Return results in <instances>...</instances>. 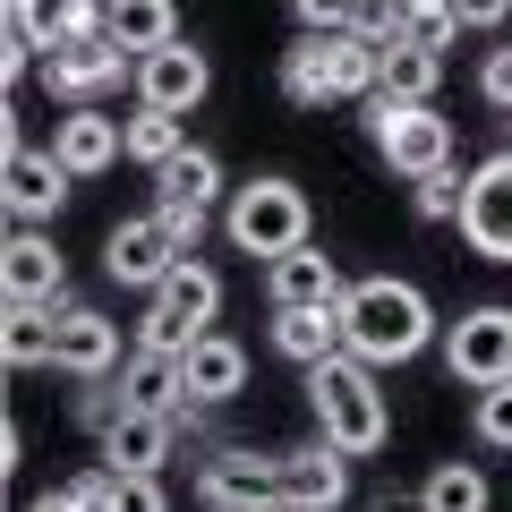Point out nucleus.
I'll return each instance as SVG.
<instances>
[{
  "mask_svg": "<svg viewBox=\"0 0 512 512\" xmlns=\"http://www.w3.org/2000/svg\"><path fill=\"white\" fill-rule=\"evenodd\" d=\"M52 367H60V376H77V384L111 376V367H120V325H111L103 308H60V333H52Z\"/></svg>",
  "mask_w": 512,
  "mask_h": 512,
  "instance_id": "dca6fc26",
  "label": "nucleus"
},
{
  "mask_svg": "<svg viewBox=\"0 0 512 512\" xmlns=\"http://www.w3.org/2000/svg\"><path fill=\"white\" fill-rule=\"evenodd\" d=\"M487 504H495V487L478 461H436L419 487V512H487Z\"/></svg>",
  "mask_w": 512,
  "mask_h": 512,
  "instance_id": "393cba45",
  "label": "nucleus"
},
{
  "mask_svg": "<svg viewBox=\"0 0 512 512\" xmlns=\"http://www.w3.org/2000/svg\"><path fill=\"white\" fill-rule=\"evenodd\" d=\"M171 436H180V419H171V410H137V402H128V410H120V419H111L94 444H103L111 470H128V478H163Z\"/></svg>",
  "mask_w": 512,
  "mask_h": 512,
  "instance_id": "2eb2a0df",
  "label": "nucleus"
},
{
  "mask_svg": "<svg viewBox=\"0 0 512 512\" xmlns=\"http://www.w3.org/2000/svg\"><path fill=\"white\" fill-rule=\"evenodd\" d=\"M444 367L461 384H512V308H470L461 325H444Z\"/></svg>",
  "mask_w": 512,
  "mask_h": 512,
  "instance_id": "1a4fd4ad",
  "label": "nucleus"
},
{
  "mask_svg": "<svg viewBox=\"0 0 512 512\" xmlns=\"http://www.w3.org/2000/svg\"><path fill=\"white\" fill-rule=\"evenodd\" d=\"M0 291L18 299V308H69V265H60V248L35 222H18L9 248H0Z\"/></svg>",
  "mask_w": 512,
  "mask_h": 512,
  "instance_id": "9b49d317",
  "label": "nucleus"
},
{
  "mask_svg": "<svg viewBox=\"0 0 512 512\" xmlns=\"http://www.w3.org/2000/svg\"><path fill=\"white\" fill-rule=\"evenodd\" d=\"M461 188H470V171H427V180H410V205H419V222H461Z\"/></svg>",
  "mask_w": 512,
  "mask_h": 512,
  "instance_id": "c756f323",
  "label": "nucleus"
},
{
  "mask_svg": "<svg viewBox=\"0 0 512 512\" xmlns=\"http://www.w3.org/2000/svg\"><path fill=\"white\" fill-rule=\"evenodd\" d=\"M444 86V52H427V43H393L384 52V94L393 103H436Z\"/></svg>",
  "mask_w": 512,
  "mask_h": 512,
  "instance_id": "a878e982",
  "label": "nucleus"
},
{
  "mask_svg": "<svg viewBox=\"0 0 512 512\" xmlns=\"http://www.w3.org/2000/svg\"><path fill=\"white\" fill-rule=\"evenodd\" d=\"M103 35L146 60V52H163V43H180V9H171V0H103Z\"/></svg>",
  "mask_w": 512,
  "mask_h": 512,
  "instance_id": "412c9836",
  "label": "nucleus"
},
{
  "mask_svg": "<svg viewBox=\"0 0 512 512\" xmlns=\"http://www.w3.org/2000/svg\"><path fill=\"white\" fill-rule=\"evenodd\" d=\"M282 94H291L299 111L342 103V94H333V43H325V35H299L291 52H282Z\"/></svg>",
  "mask_w": 512,
  "mask_h": 512,
  "instance_id": "b1692460",
  "label": "nucleus"
},
{
  "mask_svg": "<svg viewBox=\"0 0 512 512\" xmlns=\"http://www.w3.org/2000/svg\"><path fill=\"white\" fill-rule=\"evenodd\" d=\"M222 231H231L239 256H265V265H274V256L308 248V188L282 180V171H265V180L231 188V205H222Z\"/></svg>",
  "mask_w": 512,
  "mask_h": 512,
  "instance_id": "7ed1b4c3",
  "label": "nucleus"
},
{
  "mask_svg": "<svg viewBox=\"0 0 512 512\" xmlns=\"http://www.w3.org/2000/svg\"><path fill=\"white\" fill-rule=\"evenodd\" d=\"M26 512H86V504H77V487H60V495H35Z\"/></svg>",
  "mask_w": 512,
  "mask_h": 512,
  "instance_id": "58836bf2",
  "label": "nucleus"
},
{
  "mask_svg": "<svg viewBox=\"0 0 512 512\" xmlns=\"http://www.w3.org/2000/svg\"><path fill=\"white\" fill-rule=\"evenodd\" d=\"M222 316V274L205 256H180L163 291H146V316H137V350H188L205 342Z\"/></svg>",
  "mask_w": 512,
  "mask_h": 512,
  "instance_id": "20e7f679",
  "label": "nucleus"
},
{
  "mask_svg": "<svg viewBox=\"0 0 512 512\" xmlns=\"http://www.w3.org/2000/svg\"><path fill=\"white\" fill-rule=\"evenodd\" d=\"M197 495H205V512H291L282 453H248V444H222L197 470Z\"/></svg>",
  "mask_w": 512,
  "mask_h": 512,
  "instance_id": "423d86ee",
  "label": "nucleus"
},
{
  "mask_svg": "<svg viewBox=\"0 0 512 512\" xmlns=\"http://www.w3.org/2000/svg\"><path fill=\"white\" fill-rule=\"evenodd\" d=\"M120 69H137V52H120L111 35H86V43L43 52V86H52L60 103H94L103 86H120Z\"/></svg>",
  "mask_w": 512,
  "mask_h": 512,
  "instance_id": "f8f14e48",
  "label": "nucleus"
},
{
  "mask_svg": "<svg viewBox=\"0 0 512 512\" xmlns=\"http://www.w3.org/2000/svg\"><path fill=\"white\" fill-rule=\"evenodd\" d=\"M69 180H77V171L60 163L52 146L9 137V163H0V205H9V222H52L60 205H69Z\"/></svg>",
  "mask_w": 512,
  "mask_h": 512,
  "instance_id": "0eeeda50",
  "label": "nucleus"
},
{
  "mask_svg": "<svg viewBox=\"0 0 512 512\" xmlns=\"http://www.w3.org/2000/svg\"><path fill=\"white\" fill-rule=\"evenodd\" d=\"M205 94H214V60H205L197 43H163V52L137 60V103H154V111H197Z\"/></svg>",
  "mask_w": 512,
  "mask_h": 512,
  "instance_id": "ddd939ff",
  "label": "nucleus"
},
{
  "mask_svg": "<svg viewBox=\"0 0 512 512\" xmlns=\"http://www.w3.org/2000/svg\"><path fill=\"white\" fill-rule=\"evenodd\" d=\"M171 154H188V128H180V111H154V103H137V111H128V163L163 171Z\"/></svg>",
  "mask_w": 512,
  "mask_h": 512,
  "instance_id": "cd10ccee",
  "label": "nucleus"
},
{
  "mask_svg": "<svg viewBox=\"0 0 512 512\" xmlns=\"http://www.w3.org/2000/svg\"><path fill=\"white\" fill-rule=\"evenodd\" d=\"M461 239L487 265H512V154L470 171V188H461Z\"/></svg>",
  "mask_w": 512,
  "mask_h": 512,
  "instance_id": "9d476101",
  "label": "nucleus"
},
{
  "mask_svg": "<svg viewBox=\"0 0 512 512\" xmlns=\"http://www.w3.org/2000/svg\"><path fill=\"white\" fill-rule=\"evenodd\" d=\"M274 350L299 367H325L342 350V308H274Z\"/></svg>",
  "mask_w": 512,
  "mask_h": 512,
  "instance_id": "5701e85b",
  "label": "nucleus"
},
{
  "mask_svg": "<svg viewBox=\"0 0 512 512\" xmlns=\"http://www.w3.org/2000/svg\"><path fill=\"white\" fill-rule=\"evenodd\" d=\"M436 342V308H427L419 282H393V274H367L342 291V350L367 367H402Z\"/></svg>",
  "mask_w": 512,
  "mask_h": 512,
  "instance_id": "f257e3e1",
  "label": "nucleus"
},
{
  "mask_svg": "<svg viewBox=\"0 0 512 512\" xmlns=\"http://www.w3.org/2000/svg\"><path fill=\"white\" fill-rule=\"evenodd\" d=\"M154 197H188V205H214V197H222V163H214L205 146L171 154V163L154 171Z\"/></svg>",
  "mask_w": 512,
  "mask_h": 512,
  "instance_id": "c85d7f7f",
  "label": "nucleus"
},
{
  "mask_svg": "<svg viewBox=\"0 0 512 512\" xmlns=\"http://www.w3.org/2000/svg\"><path fill=\"white\" fill-rule=\"evenodd\" d=\"M478 94H487L495 111H512V43H504V52H487V60H478Z\"/></svg>",
  "mask_w": 512,
  "mask_h": 512,
  "instance_id": "e433bc0d",
  "label": "nucleus"
},
{
  "mask_svg": "<svg viewBox=\"0 0 512 512\" xmlns=\"http://www.w3.org/2000/svg\"><path fill=\"white\" fill-rule=\"evenodd\" d=\"M52 333H60V308H18L9 299V325H0V350H9V367H52Z\"/></svg>",
  "mask_w": 512,
  "mask_h": 512,
  "instance_id": "bb28decb",
  "label": "nucleus"
},
{
  "mask_svg": "<svg viewBox=\"0 0 512 512\" xmlns=\"http://www.w3.org/2000/svg\"><path fill=\"white\" fill-rule=\"evenodd\" d=\"M504 128H512V120H504ZM504 154H512V146H504Z\"/></svg>",
  "mask_w": 512,
  "mask_h": 512,
  "instance_id": "ea45409f",
  "label": "nucleus"
},
{
  "mask_svg": "<svg viewBox=\"0 0 512 512\" xmlns=\"http://www.w3.org/2000/svg\"><path fill=\"white\" fill-rule=\"evenodd\" d=\"M453 35H461L453 0H402V43H427V52H444Z\"/></svg>",
  "mask_w": 512,
  "mask_h": 512,
  "instance_id": "7c9ffc66",
  "label": "nucleus"
},
{
  "mask_svg": "<svg viewBox=\"0 0 512 512\" xmlns=\"http://www.w3.org/2000/svg\"><path fill=\"white\" fill-rule=\"evenodd\" d=\"M180 376H188V402H231L239 384H248V350L231 342V333H205V342H188L180 350Z\"/></svg>",
  "mask_w": 512,
  "mask_h": 512,
  "instance_id": "6ab92c4d",
  "label": "nucleus"
},
{
  "mask_svg": "<svg viewBox=\"0 0 512 512\" xmlns=\"http://www.w3.org/2000/svg\"><path fill=\"white\" fill-rule=\"evenodd\" d=\"M111 512H171V495H163V478H128V470H120V487H111Z\"/></svg>",
  "mask_w": 512,
  "mask_h": 512,
  "instance_id": "c9c22d12",
  "label": "nucleus"
},
{
  "mask_svg": "<svg viewBox=\"0 0 512 512\" xmlns=\"http://www.w3.org/2000/svg\"><path fill=\"white\" fill-rule=\"evenodd\" d=\"M52 154L77 171V180H94V171H111L128 154V120H111L103 103H69L52 120Z\"/></svg>",
  "mask_w": 512,
  "mask_h": 512,
  "instance_id": "4468645a",
  "label": "nucleus"
},
{
  "mask_svg": "<svg viewBox=\"0 0 512 512\" xmlns=\"http://www.w3.org/2000/svg\"><path fill=\"white\" fill-rule=\"evenodd\" d=\"M120 410H128V393H120V384H111V376H94L86 393H77V419H86V436H103V427L120 419Z\"/></svg>",
  "mask_w": 512,
  "mask_h": 512,
  "instance_id": "72a5a7b5",
  "label": "nucleus"
},
{
  "mask_svg": "<svg viewBox=\"0 0 512 512\" xmlns=\"http://www.w3.org/2000/svg\"><path fill=\"white\" fill-rule=\"evenodd\" d=\"M282 495H291V512H333L350 495V453L342 444H299V453H282Z\"/></svg>",
  "mask_w": 512,
  "mask_h": 512,
  "instance_id": "a211bd4d",
  "label": "nucleus"
},
{
  "mask_svg": "<svg viewBox=\"0 0 512 512\" xmlns=\"http://www.w3.org/2000/svg\"><path fill=\"white\" fill-rule=\"evenodd\" d=\"M299 35H350V26L367 18V0H291Z\"/></svg>",
  "mask_w": 512,
  "mask_h": 512,
  "instance_id": "473e14b6",
  "label": "nucleus"
},
{
  "mask_svg": "<svg viewBox=\"0 0 512 512\" xmlns=\"http://www.w3.org/2000/svg\"><path fill=\"white\" fill-rule=\"evenodd\" d=\"M120 393L137 410H171V419H180V402H188L180 350H128V359H120Z\"/></svg>",
  "mask_w": 512,
  "mask_h": 512,
  "instance_id": "4be33fe9",
  "label": "nucleus"
},
{
  "mask_svg": "<svg viewBox=\"0 0 512 512\" xmlns=\"http://www.w3.org/2000/svg\"><path fill=\"white\" fill-rule=\"evenodd\" d=\"M367 137H376V154L402 180H427V171L453 163V120L436 103H393V94H376L367 103Z\"/></svg>",
  "mask_w": 512,
  "mask_h": 512,
  "instance_id": "39448f33",
  "label": "nucleus"
},
{
  "mask_svg": "<svg viewBox=\"0 0 512 512\" xmlns=\"http://www.w3.org/2000/svg\"><path fill=\"white\" fill-rule=\"evenodd\" d=\"M154 214H163V231L180 239L188 256H197V239H205V205H188V197H154Z\"/></svg>",
  "mask_w": 512,
  "mask_h": 512,
  "instance_id": "f704fd0d",
  "label": "nucleus"
},
{
  "mask_svg": "<svg viewBox=\"0 0 512 512\" xmlns=\"http://www.w3.org/2000/svg\"><path fill=\"white\" fill-rule=\"evenodd\" d=\"M453 18L487 35V26H504V18H512V0H453Z\"/></svg>",
  "mask_w": 512,
  "mask_h": 512,
  "instance_id": "4c0bfd02",
  "label": "nucleus"
},
{
  "mask_svg": "<svg viewBox=\"0 0 512 512\" xmlns=\"http://www.w3.org/2000/svg\"><path fill=\"white\" fill-rule=\"evenodd\" d=\"M308 410H316V436L342 444L350 461L384 453V436H393V419H384V393H376V367L350 359V350H333L325 367H308Z\"/></svg>",
  "mask_w": 512,
  "mask_h": 512,
  "instance_id": "f03ea898",
  "label": "nucleus"
},
{
  "mask_svg": "<svg viewBox=\"0 0 512 512\" xmlns=\"http://www.w3.org/2000/svg\"><path fill=\"white\" fill-rule=\"evenodd\" d=\"M180 256H188V248L163 231V214H137V222H111V239H103V274L120 282V291H163Z\"/></svg>",
  "mask_w": 512,
  "mask_h": 512,
  "instance_id": "6e6552de",
  "label": "nucleus"
},
{
  "mask_svg": "<svg viewBox=\"0 0 512 512\" xmlns=\"http://www.w3.org/2000/svg\"><path fill=\"white\" fill-rule=\"evenodd\" d=\"M342 265H333L325 248H291V256H274V265H265V299H274V308H342Z\"/></svg>",
  "mask_w": 512,
  "mask_h": 512,
  "instance_id": "f3484780",
  "label": "nucleus"
},
{
  "mask_svg": "<svg viewBox=\"0 0 512 512\" xmlns=\"http://www.w3.org/2000/svg\"><path fill=\"white\" fill-rule=\"evenodd\" d=\"M9 26H26L43 52H60V43L103 35V0H9Z\"/></svg>",
  "mask_w": 512,
  "mask_h": 512,
  "instance_id": "aec40b11",
  "label": "nucleus"
},
{
  "mask_svg": "<svg viewBox=\"0 0 512 512\" xmlns=\"http://www.w3.org/2000/svg\"><path fill=\"white\" fill-rule=\"evenodd\" d=\"M470 427H478V444H495V453H512V384H487L470 402Z\"/></svg>",
  "mask_w": 512,
  "mask_h": 512,
  "instance_id": "2f4dec72",
  "label": "nucleus"
}]
</instances>
